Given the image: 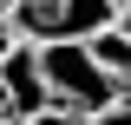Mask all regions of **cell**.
Segmentation results:
<instances>
[{"instance_id": "cell-2", "label": "cell", "mask_w": 131, "mask_h": 125, "mask_svg": "<svg viewBox=\"0 0 131 125\" xmlns=\"http://www.w3.org/2000/svg\"><path fill=\"white\" fill-rule=\"evenodd\" d=\"M0 105L13 112V119L52 105V92H46V79H39V59H33L26 40H13V46H7V59H0Z\"/></svg>"}, {"instance_id": "cell-7", "label": "cell", "mask_w": 131, "mask_h": 125, "mask_svg": "<svg viewBox=\"0 0 131 125\" xmlns=\"http://www.w3.org/2000/svg\"><path fill=\"white\" fill-rule=\"evenodd\" d=\"M112 26H118V33L131 40V7H118V20H112Z\"/></svg>"}, {"instance_id": "cell-10", "label": "cell", "mask_w": 131, "mask_h": 125, "mask_svg": "<svg viewBox=\"0 0 131 125\" xmlns=\"http://www.w3.org/2000/svg\"><path fill=\"white\" fill-rule=\"evenodd\" d=\"M0 20H7V0H0Z\"/></svg>"}, {"instance_id": "cell-6", "label": "cell", "mask_w": 131, "mask_h": 125, "mask_svg": "<svg viewBox=\"0 0 131 125\" xmlns=\"http://www.w3.org/2000/svg\"><path fill=\"white\" fill-rule=\"evenodd\" d=\"M85 125H131V99H112V105L85 112Z\"/></svg>"}, {"instance_id": "cell-12", "label": "cell", "mask_w": 131, "mask_h": 125, "mask_svg": "<svg viewBox=\"0 0 131 125\" xmlns=\"http://www.w3.org/2000/svg\"><path fill=\"white\" fill-rule=\"evenodd\" d=\"M0 112H7V105H0Z\"/></svg>"}, {"instance_id": "cell-4", "label": "cell", "mask_w": 131, "mask_h": 125, "mask_svg": "<svg viewBox=\"0 0 131 125\" xmlns=\"http://www.w3.org/2000/svg\"><path fill=\"white\" fill-rule=\"evenodd\" d=\"M85 46H92V59L105 66V79H112L118 92L131 99V40H125V33H118V26H98L92 40H85Z\"/></svg>"}, {"instance_id": "cell-1", "label": "cell", "mask_w": 131, "mask_h": 125, "mask_svg": "<svg viewBox=\"0 0 131 125\" xmlns=\"http://www.w3.org/2000/svg\"><path fill=\"white\" fill-rule=\"evenodd\" d=\"M33 59H39V79H46L52 105H66V112H98V105H112V99H125L105 79V66L92 59L85 40H39Z\"/></svg>"}, {"instance_id": "cell-11", "label": "cell", "mask_w": 131, "mask_h": 125, "mask_svg": "<svg viewBox=\"0 0 131 125\" xmlns=\"http://www.w3.org/2000/svg\"><path fill=\"white\" fill-rule=\"evenodd\" d=\"M112 7H131V0H112Z\"/></svg>"}, {"instance_id": "cell-5", "label": "cell", "mask_w": 131, "mask_h": 125, "mask_svg": "<svg viewBox=\"0 0 131 125\" xmlns=\"http://www.w3.org/2000/svg\"><path fill=\"white\" fill-rule=\"evenodd\" d=\"M20 125H85V112H66V105H39V112H26Z\"/></svg>"}, {"instance_id": "cell-3", "label": "cell", "mask_w": 131, "mask_h": 125, "mask_svg": "<svg viewBox=\"0 0 131 125\" xmlns=\"http://www.w3.org/2000/svg\"><path fill=\"white\" fill-rule=\"evenodd\" d=\"M118 7L112 0H52V20H46V40H92L98 26H112Z\"/></svg>"}, {"instance_id": "cell-9", "label": "cell", "mask_w": 131, "mask_h": 125, "mask_svg": "<svg viewBox=\"0 0 131 125\" xmlns=\"http://www.w3.org/2000/svg\"><path fill=\"white\" fill-rule=\"evenodd\" d=\"M0 125H20V119H13V112H0Z\"/></svg>"}, {"instance_id": "cell-8", "label": "cell", "mask_w": 131, "mask_h": 125, "mask_svg": "<svg viewBox=\"0 0 131 125\" xmlns=\"http://www.w3.org/2000/svg\"><path fill=\"white\" fill-rule=\"evenodd\" d=\"M7 46H13V33H7V20H0V59H7Z\"/></svg>"}]
</instances>
